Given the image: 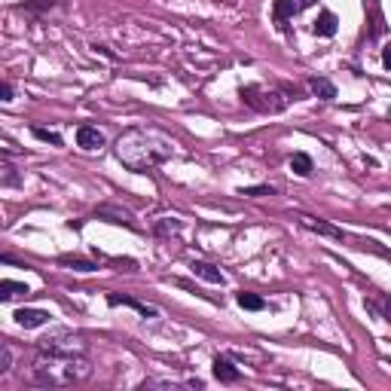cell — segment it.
<instances>
[{
    "instance_id": "cell-27",
    "label": "cell",
    "mask_w": 391,
    "mask_h": 391,
    "mask_svg": "<svg viewBox=\"0 0 391 391\" xmlns=\"http://www.w3.org/2000/svg\"><path fill=\"white\" fill-rule=\"evenodd\" d=\"M388 117H391V113H388Z\"/></svg>"
},
{
    "instance_id": "cell-7",
    "label": "cell",
    "mask_w": 391,
    "mask_h": 391,
    "mask_svg": "<svg viewBox=\"0 0 391 391\" xmlns=\"http://www.w3.org/2000/svg\"><path fill=\"white\" fill-rule=\"evenodd\" d=\"M108 306H129V309H138L144 318H156L159 312L153 306H147V303H141V300L135 297H122V293H108Z\"/></svg>"
},
{
    "instance_id": "cell-9",
    "label": "cell",
    "mask_w": 391,
    "mask_h": 391,
    "mask_svg": "<svg viewBox=\"0 0 391 391\" xmlns=\"http://www.w3.org/2000/svg\"><path fill=\"white\" fill-rule=\"evenodd\" d=\"M77 144L83 150H101L104 147V135L95 126H79L77 129Z\"/></svg>"
},
{
    "instance_id": "cell-1",
    "label": "cell",
    "mask_w": 391,
    "mask_h": 391,
    "mask_svg": "<svg viewBox=\"0 0 391 391\" xmlns=\"http://www.w3.org/2000/svg\"><path fill=\"white\" fill-rule=\"evenodd\" d=\"M174 153V141L156 126H135L122 132L117 141V159L129 172H150V168L168 162Z\"/></svg>"
},
{
    "instance_id": "cell-26",
    "label": "cell",
    "mask_w": 391,
    "mask_h": 391,
    "mask_svg": "<svg viewBox=\"0 0 391 391\" xmlns=\"http://www.w3.org/2000/svg\"><path fill=\"white\" fill-rule=\"evenodd\" d=\"M315 4V0H300V6H303V10H306V6H312Z\"/></svg>"
},
{
    "instance_id": "cell-22",
    "label": "cell",
    "mask_w": 391,
    "mask_h": 391,
    "mask_svg": "<svg viewBox=\"0 0 391 391\" xmlns=\"http://www.w3.org/2000/svg\"><path fill=\"white\" fill-rule=\"evenodd\" d=\"M10 364H13V349L10 345H0V376H4V373H10Z\"/></svg>"
},
{
    "instance_id": "cell-6",
    "label": "cell",
    "mask_w": 391,
    "mask_h": 391,
    "mask_svg": "<svg viewBox=\"0 0 391 391\" xmlns=\"http://www.w3.org/2000/svg\"><path fill=\"white\" fill-rule=\"evenodd\" d=\"M13 318H15V324L25 327V331H34V327H43L49 321V312H43V309H19Z\"/></svg>"
},
{
    "instance_id": "cell-16",
    "label": "cell",
    "mask_w": 391,
    "mask_h": 391,
    "mask_svg": "<svg viewBox=\"0 0 391 391\" xmlns=\"http://www.w3.org/2000/svg\"><path fill=\"white\" fill-rule=\"evenodd\" d=\"M28 288L19 281H0V300H13V297H28Z\"/></svg>"
},
{
    "instance_id": "cell-20",
    "label": "cell",
    "mask_w": 391,
    "mask_h": 391,
    "mask_svg": "<svg viewBox=\"0 0 391 391\" xmlns=\"http://www.w3.org/2000/svg\"><path fill=\"white\" fill-rule=\"evenodd\" d=\"M61 263H65V266H74L77 272H95V269H98L95 263H89V260H79V257H61Z\"/></svg>"
},
{
    "instance_id": "cell-18",
    "label": "cell",
    "mask_w": 391,
    "mask_h": 391,
    "mask_svg": "<svg viewBox=\"0 0 391 391\" xmlns=\"http://www.w3.org/2000/svg\"><path fill=\"white\" fill-rule=\"evenodd\" d=\"M95 214H98V217H110V224H129V226H135V224H132V217L126 214V211H117V208H110V205L98 208Z\"/></svg>"
},
{
    "instance_id": "cell-19",
    "label": "cell",
    "mask_w": 391,
    "mask_h": 391,
    "mask_svg": "<svg viewBox=\"0 0 391 391\" xmlns=\"http://www.w3.org/2000/svg\"><path fill=\"white\" fill-rule=\"evenodd\" d=\"M31 135L37 138V141H43V144H52V147H61V135L58 132H52V129H43V126H34L31 129Z\"/></svg>"
},
{
    "instance_id": "cell-13",
    "label": "cell",
    "mask_w": 391,
    "mask_h": 391,
    "mask_svg": "<svg viewBox=\"0 0 391 391\" xmlns=\"http://www.w3.org/2000/svg\"><path fill=\"white\" fill-rule=\"evenodd\" d=\"M309 89H312V95L324 98V101H333V98H336V86L327 77H312V79H309Z\"/></svg>"
},
{
    "instance_id": "cell-24",
    "label": "cell",
    "mask_w": 391,
    "mask_h": 391,
    "mask_svg": "<svg viewBox=\"0 0 391 391\" xmlns=\"http://www.w3.org/2000/svg\"><path fill=\"white\" fill-rule=\"evenodd\" d=\"M0 101H13V83H10V79L0 83Z\"/></svg>"
},
{
    "instance_id": "cell-11",
    "label": "cell",
    "mask_w": 391,
    "mask_h": 391,
    "mask_svg": "<svg viewBox=\"0 0 391 391\" xmlns=\"http://www.w3.org/2000/svg\"><path fill=\"white\" fill-rule=\"evenodd\" d=\"M300 10H303V6H300V4H293V0H275V4H272L275 25H281V28H284V22H288L290 15H297Z\"/></svg>"
},
{
    "instance_id": "cell-14",
    "label": "cell",
    "mask_w": 391,
    "mask_h": 391,
    "mask_svg": "<svg viewBox=\"0 0 391 391\" xmlns=\"http://www.w3.org/2000/svg\"><path fill=\"white\" fill-rule=\"evenodd\" d=\"M236 303L242 306V309H248V312H263V309H266V300L257 297V293H248V290L236 293Z\"/></svg>"
},
{
    "instance_id": "cell-2",
    "label": "cell",
    "mask_w": 391,
    "mask_h": 391,
    "mask_svg": "<svg viewBox=\"0 0 391 391\" xmlns=\"http://www.w3.org/2000/svg\"><path fill=\"white\" fill-rule=\"evenodd\" d=\"M92 376V364L86 354H49L40 352L31 364L28 382L37 388H74Z\"/></svg>"
},
{
    "instance_id": "cell-17",
    "label": "cell",
    "mask_w": 391,
    "mask_h": 391,
    "mask_svg": "<svg viewBox=\"0 0 391 391\" xmlns=\"http://www.w3.org/2000/svg\"><path fill=\"white\" fill-rule=\"evenodd\" d=\"M290 168H293V172H297L300 177H309V174H312V156L293 153V156H290Z\"/></svg>"
},
{
    "instance_id": "cell-15",
    "label": "cell",
    "mask_w": 391,
    "mask_h": 391,
    "mask_svg": "<svg viewBox=\"0 0 391 391\" xmlns=\"http://www.w3.org/2000/svg\"><path fill=\"white\" fill-rule=\"evenodd\" d=\"M367 309L376 318H382V321L391 324V297H373V300H367Z\"/></svg>"
},
{
    "instance_id": "cell-5",
    "label": "cell",
    "mask_w": 391,
    "mask_h": 391,
    "mask_svg": "<svg viewBox=\"0 0 391 391\" xmlns=\"http://www.w3.org/2000/svg\"><path fill=\"white\" fill-rule=\"evenodd\" d=\"M211 370H214V379L224 382V385H233V382L242 379V373L236 370V364L226 358V354H217L214 364H211Z\"/></svg>"
},
{
    "instance_id": "cell-23",
    "label": "cell",
    "mask_w": 391,
    "mask_h": 391,
    "mask_svg": "<svg viewBox=\"0 0 391 391\" xmlns=\"http://www.w3.org/2000/svg\"><path fill=\"white\" fill-rule=\"evenodd\" d=\"M19 177H15V168L10 165V159H4V186H15Z\"/></svg>"
},
{
    "instance_id": "cell-21",
    "label": "cell",
    "mask_w": 391,
    "mask_h": 391,
    "mask_svg": "<svg viewBox=\"0 0 391 391\" xmlns=\"http://www.w3.org/2000/svg\"><path fill=\"white\" fill-rule=\"evenodd\" d=\"M242 196H272V193H278V186H272V184H260V186H242L238 190Z\"/></svg>"
},
{
    "instance_id": "cell-12",
    "label": "cell",
    "mask_w": 391,
    "mask_h": 391,
    "mask_svg": "<svg viewBox=\"0 0 391 391\" xmlns=\"http://www.w3.org/2000/svg\"><path fill=\"white\" fill-rule=\"evenodd\" d=\"M336 25H340V22H336V15H333L331 10H324V13L315 19L312 31H315V37H333V34H336Z\"/></svg>"
},
{
    "instance_id": "cell-10",
    "label": "cell",
    "mask_w": 391,
    "mask_h": 391,
    "mask_svg": "<svg viewBox=\"0 0 391 391\" xmlns=\"http://www.w3.org/2000/svg\"><path fill=\"white\" fill-rule=\"evenodd\" d=\"M190 269H193L196 278H202V281H211V284H224V281H226V278H224V272H220L217 266H211V263L196 260V263L190 266Z\"/></svg>"
},
{
    "instance_id": "cell-3",
    "label": "cell",
    "mask_w": 391,
    "mask_h": 391,
    "mask_svg": "<svg viewBox=\"0 0 391 391\" xmlns=\"http://www.w3.org/2000/svg\"><path fill=\"white\" fill-rule=\"evenodd\" d=\"M238 98L257 113H281L288 104L293 101L290 89H266V86H242L238 89Z\"/></svg>"
},
{
    "instance_id": "cell-4",
    "label": "cell",
    "mask_w": 391,
    "mask_h": 391,
    "mask_svg": "<svg viewBox=\"0 0 391 391\" xmlns=\"http://www.w3.org/2000/svg\"><path fill=\"white\" fill-rule=\"evenodd\" d=\"M86 340L79 333H70V331H58V333H49L46 340H40L37 352H49V354H86Z\"/></svg>"
},
{
    "instance_id": "cell-25",
    "label": "cell",
    "mask_w": 391,
    "mask_h": 391,
    "mask_svg": "<svg viewBox=\"0 0 391 391\" xmlns=\"http://www.w3.org/2000/svg\"><path fill=\"white\" fill-rule=\"evenodd\" d=\"M382 65H385V70H391V43L382 49Z\"/></svg>"
},
{
    "instance_id": "cell-8",
    "label": "cell",
    "mask_w": 391,
    "mask_h": 391,
    "mask_svg": "<svg viewBox=\"0 0 391 391\" xmlns=\"http://www.w3.org/2000/svg\"><path fill=\"white\" fill-rule=\"evenodd\" d=\"M297 220H300V226L312 229V233H318V236H331V238H336V242H342V229L324 224V220H315V217H309V214H300Z\"/></svg>"
}]
</instances>
